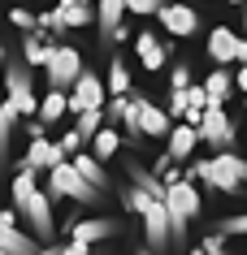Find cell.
<instances>
[{"label":"cell","mask_w":247,"mask_h":255,"mask_svg":"<svg viewBox=\"0 0 247 255\" xmlns=\"http://www.w3.org/2000/svg\"><path fill=\"white\" fill-rule=\"evenodd\" d=\"M9 195H13V212L30 225V238H35V242H48V238H52V234H56L52 199L43 195V186L35 182V173H30V169H17V173H13Z\"/></svg>","instance_id":"6da1fadb"},{"label":"cell","mask_w":247,"mask_h":255,"mask_svg":"<svg viewBox=\"0 0 247 255\" xmlns=\"http://www.w3.org/2000/svg\"><path fill=\"white\" fill-rule=\"evenodd\" d=\"M191 177L208 182L213 195H239L247 169H243V156H239V151H217L213 160H195L191 164ZM191 177H187V182H191Z\"/></svg>","instance_id":"7a4b0ae2"},{"label":"cell","mask_w":247,"mask_h":255,"mask_svg":"<svg viewBox=\"0 0 247 255\" xmlns=\"http://www.w3.org/2000/svg\"><path fill=\"white\" fill-rule=\"evenodd\" d=\"M122 203H126V212H135L139 221H143V234H148V251H165V247H169V221H165L161 199L143 195L139 186H122Z\"/></svg>","instance_id":"3957f363"},{"label":"cell","mask_w":247,"mask_h":255,"mask_svg":"<svg viewBox=\"0 0 247 255\" xmlns=\"http://www.w3.org/2000/svg\"><path fill=\"white\" fill-rule=\"evenodd\" d=\"M161 208H165V221H169V242H182L187 238V225L200 216V190L182 177V182H169L161 195Z\"/></svg>","instance_id":"277c9868"},{"label":"cell","mask_w":247,"mask_h":255,"mask_svg":"<svg viewBox=\"0 0 247 255\" xmlns=\"http://www.w3.org/2000/svg\"><path fill=\"white\" fill-rule=\"evenodd\" d=\"M48 199H69V203H82V208H96L100 203V190H91L87 182L78 177V169L69 160H61V164H52L48 169V190H43Z\"/></svg>","instance_id":"5b68a950"},{"label":"cell","mask_w":247,"mask_h":255,"mask_svg":"<svg viewBox=\"0 0 247 255\" xmlns=\"http://www.w3.org/2000/svg\"><path fill=\"white\" fill-rule=\"evenodd\" d=\"M195 134H200V143H208V147H217V151H234L239 130H234V117L226 113V104H208L204 113H200Z\"/></svg>","instance_id":"8992f818"},{"label":"cell","mask_w":247,"mask_h":255,"mask_svg":"<svg viewBox=\"0 0 247 255\" xmlns=\"http://www.w3.org/2000/svg\"><path fill=\"white\" fill-rule=\"evenodd\" d=\"M104 78L100 74H91V69H82L78 78H74V87L65 91V113H96V108H104Z\"/></svg>","instance_id":"52a82bcc"},{"label":"cell","mask_w":247,"mask_h":255,"mask_svg":"<svg viewBox=\"0 0 247 255\" xmlns=\"http://www.w3.org/2000/svg\"><path fill=\"white\" fill-rule=\"evenodd\" d=\"M82 56H78V48H69V43H56L52 48V61L43 65V74H48V91H69L74 87V78L82 74Z\"/></svg>","instance_id":"ba28073f"},{"label":"cell","mask_w":247,"mask_h":255,"mask_svg":"<svg viewBox=\"0 0 247 255\" xmlns=\"http://www.w3.org/2000/svg\"><path fill=\"white\" fill-rule=\"evenodd\" d=\"M156 22H161L174 39H187L200 30V9L195 4H182V0H165L161 9H156Z\"/></svg>","instance_id":"9c48e42d"},{"label":"cell","mask_w":247,"mask_h":255,"mask_svg":"<svg viewBox=\"0 0 247 255\" xmlns=\"http://www.w3.org/2000/svg\"><path fill=\"white\" fill-rule=\"evenodd\" d=\"M169 126H174V121L165 117V108L135 91V130H139V138H165Z\"/></svg>","instance_id":"30bf717a"},{"label":"cell","mask_w":247,"mask_h":255,"mask_svg":"<svg viewBox=\"0 0 247 255\" xmlns=\"http://www.w3.org/2000/svg\"><path fill=\"white\" fill-rule=\"evenodd\" d=\"M208 56H213V65H239V61H243V39H239V35H234L230 26H213L208 30V48H204Z\"/></svg>","instance_id":"8fae6325"},{"label":"cell","mask_w":247,"mask_h":255,"mask_svg":"<svg viewBox=\"0 0 247 255\" xmlns=\"http://www.w3.org/2000/svg\"><path fill=\"white\" fill-rule=\"evenodd\" d=\"M122 225L113 221V216H91V221H74L69 225V242H82V247H96L104 238H117Z\"/></svg>","instance_id":"7c38bea8"},{"label":"cell","mask_w":247,"mask_h":255,"mask_svg":"<svg viewBox=\"0 0 247 255\" xmlns=\"http://www.w3.org/2000/svg\"><path fill=\"white\" fill-rule=\"evenodd\" d=\"M0 251H9V255H35L39 251V242L17 229V212H0Z\"/></svg>","instance_id":"4fadbf2b"},{"label":"cell","mask_w":247,"mask_h":255,"mask_svg":"<svg viewBox=\"0 0 247 255\" xmlns=\"http://www.w3.org/2000/svg\"><path fill=\"white\" fill-rule=\"evenodd\" d=\"M195 147H200V134H195L191 126L174 121L169 134H165V156H169L174 164H182V160H191V156H195Z\"/></svg>","instance_id":"5bb4252c"},{"label":"cell","mask_w":247,"mask_h":255,"mask_svg":"<svg viewBox=\"0 0 247 255\" xmlns=\"http://www.w3.org/2000/svg\"><path fill=\"white\" fill-rule=\"evenodd\" d=\"M91 13H96V26H100V43L113 48V30L126 22V0H91Z\"/></svg>","instance_id":"9a60e30c"},{"label":"cell","mask_w":247,"mask_h":255,"mask_svg":"<svg viewBox=\"0 0 247 255\" xmlns=\"http://www.w3.org/2000/svg\"><path fill=\"white\" fill-rule=\"evenodd\" d=\"M135 52H139V65L148 69V74L165 69V61H169V48H165L152 30H139V35H135Z\"/></svg>","instance_id":"2e32d148"},{"label":"cell","mask_w":247,"mask_h":255,"mask_svg":"<svg viewBox=\"0 0 247 255\" xmlns=\"http://www.w3.org/2000/svg\"><path fill=\"white\" fill-rule=\"evenodd\" d=\"M65 156H61V147L56 143H48V138H35L26 147V156H22V164L17 169H30V173H39V169H52V164H61Z\"/></svg>","instance_id":"e0dca14e"},{"label":"cell","mask_w":247,"mask_h":255,"mask_svg":"<svg viewBox=\"0 0 247 255\" xmlns=\"http://www.w3.org/2000/svg\"><path fill=\"white\" fill-rule=\"evenodd\" d=\"M52 13L61 17V26H65V30H82V26H91V22H96L91 0H61Z\"/></svg>","instance_id":"ac0fdd59"},{"label":"cell","mask_w":247,"mask_h":255,"mask_svg":"<svg viewBox=\"0 0 247 255\" xmlns=\"http://www.w3.org/2000/svg\"><path fill=\"white\" fill-rule=\"evenodd\" d=\"M61 39H43V35H35V30H30L26 39H22V65L26 69H35V65H48V61H52V48Z\"/></svg>","instance_id":"d6986e66"},{"label":"cell","mask_w":247,"mask_h":255,"mask_svg":"<svg viewBox=\"0 0 247 255\" xmlns=\"http://www.w3.org/2000/svg\"><path fill=\"white\" fill-rule=\"evenodd\" d=\"M69 164L78 169V177H82L91 190H100V195H104V186H109V173H104V164H100V160H91L87 151H74V156H69Z\"/></svg>","instance_id":"ffe728a7"},{"label":"cell","mask_w":247,"mask_h":255,"mask_svg":"<svg viewBox=\"0 0 247 255\" xmlns=\"http://www.w3.org/2000/svg\"><path fill=\"white\" fill-rule=\"evenodd\" d=\"M87 156H91V160H100V164H109L113 156H117V151H122V134H117V130H113V126H100L96 130V138H91V143H87Z\"/></svg>","instance_id":"44dd1931"},{"label":"cell","mask_w":247,"mask_h":255,"mask_svg":"<svg viewBox=\"0 0 247 255\" xmlns=\"http://www.w3.org/2000/svg\"><path fill=\"white\" fill-rule=\"evenodd\" d=\"M61 117H65V91H48L39 104H35V121H39V126H56Z\"/></svg>","instance_id":"7402d4cb"},{"label":"cell","mask_w":247,"mask_h":255,"mask_svg":"<svg viewBox=\"0 0 247 255\" xmlns=\"http://www.w3.org/2000/svg\"><path fill=\"white\" fill-rule=\"evenodd\" d=\"M17 126V108L9 100H0V169H9V138Z\"/></svg>","instance_id":"603a6c76"},{"label":"cell","mask_w":247,"mask_h":255,"mask_svg":"<svg viewBox=\"0 0 247 255\" xmlns=\"http://www.w3.org/2000/svg\"><path fill=\"white\" fill-rule=\"evenodd\" d=\"M200 87H204V95H208V104H226V100H230V91H234V87H230V74H226V69H213V74H208V78L204 82H200Z\"/></svg>","instance_id":"cb8c5ba5"},{"label":"cell","mask_w":247,"mask_h":255,"mask_svg":"<svg viewBox=\"0 0 247 255\" xmlns=\"http://www.w3.org/2000/svg\"><path fill=\"white\" fill-rule=\"evenodd\" d=\"M126 91H135V82H130V69L113 56V65L109 74H104V95H126Z\"/></svg>","instance_id":"d4e9b609"},{"label":"cell","mask_w":247,"mask_h":255,"mask_svg":"<svg viewBox=\"0 0 247 255\" xmlns=\"http://www.w3.org/2000/svg\"><path fill=\"white\" fill-rule=\"evenodd\" d=\"M100 126H104V113H78V126H74V134H78V143L82 147H87V143H91V138H96V130Z\"/></svg>","instance_id":"484cf974"},{"label":"cell","mask_w":247,"mask_h":255,"mask_svg":"<svg viewBox=\"0 0 247 255\" xmlns=\"http://www.w3.org/2000/svg\"><path fill=\"white\" fill-rule=\"evenodd\" d=\"M213 234H221V238H243V234H247V216H239V212H230V216H217Z\"/></svg>","instance_id":"4316f807"},{"label":"cell","mask_w":247,"mask_h":255,"mask_svg":"<svg viewBox=\"0 0 247 255\" xmlns=\"http://www.w3.org/2000/svg\"><path fill=\"white\" fill-rule=\"evenodd\" d=\"M200 251H204V255H239V251L230 247V242L221 238V234H208V238L200 242Z\"/></svg>","instance_id":"83f0119b"},{"label":"cell","mask_w":247,"mask_h":255,"mask_svg":"<svg viewBox=\"0 0 247 255\" xmlns=\"http://www.w3.org/2000/svg\"><path fill=\"white\" fill-rule=\"evenodd\" d=\"M165 0H126V13H139V17H156Z\"/></svg>","instance_id":"f1b7e54d"},{"label":"cell","mask_w":247,"mask_h":255,"mask_svg":"<svg viewBox=\"0 0 247 255\" xmlns=\"http://www.w3.org/2000/svg\"><path fill=\"white\" fill-rule=\"evenodd\" d=\"M35 30H39V35H61V17L56 13H35Z\"/></svg>","instance_id":"f546056e"},{"label":"cell","mask_w":247,"mask_h":255,"mask_svg":"<svg viewBox=\"0 0 247 255\" xmlns=\"http://www.w3.org/2000/svg\"><path fill=\"white\" fill-rule=\"evenodd\" d=\"M9 22H13L17 30H26V35L35 30V13H30V9H9Z\"/></svg>","instance_id":"4dcf8cb0"},{"label":"cell","mask_w":247,"mask_h":255,"mask_svg":"<svg viewBox=\"0 0 247 255\" xmlns=\"http://www.w3.org/2000/svg\"><path fill=\"white\" fill-rule=\"evenodd\" d=\"M187 82H191V69H187V61H182V65L169 69V91H182Z\"/></svg>","instance_id":"1f68e13d"},{"label":"cell","mask_w":247,"mask_h":255,"mask_svg":"<svg viewBox=\"0 0 247 255\" xmlns=\"http://www.w3.org/2000/svg\"><path fill=\"white\" fill-rule=\"evenodd\" d=\"M61 255H91V247H82V242H69V247H61Z\"/></svg>","instance_id":"d6a6232c"},{"label":"cell","mask_w":247,"mask_h":255,"mask_svg":"<svg viewBox=\"0 0 247 255\" xmlns=\"http://www.w3.org/2000/svg\"><path fill=\"white\" fill-rule=\"evenodd\" d=\"M26 134H30V143H35V138H43V126H39V121H35V117L26 121Z\"/></svg>","instance_id":"836d02e7"},{"label":"cell","mask_w":247,"mask_h":255,"mask_svg":"<svg viewBox=\"0 0 247 255\" xmlns=\"http://www.w3.org/2000/svg\"><path fill=\"white\" fill-rule=\"evenodd\" d=\"M35 255H61V247H39Z\"/></svg>","instance_id":"e575fe53"},{"label":"cell","mask_w":247,"mask_h":255,"mask_svg":"<svg viewBox=\"0 0 247 255\" xmlns=\"http://www.w3.org/2000/svg\"><path fill=\"white\" fill-rule=\"evenodd\" d=\"M4 61H9V52H4V48H0V65H4Z\"/></svg>","instance_id":"d590c367"},{"label":"cell","mask_w":247,"mask_h":255,"mask_svg":"<svg viewBox=\"0 0 247 255\" xmlns=\"http://www.w3.org/2000/svg\"><path fill=\"white\" fill-rule=\"evenodd\" d=\"M191 255H204V251H200V247H195V251H191Z\"/></svg>","instance_id":"8d00e7d4"},{"label":"cell","mask_w":247,"mask_h":255,"mask_svg":"<svg viewBox=\"0 0 247 255\" xmlns=\"http://www.w3.org/2000/svg\"><path fill=\"white\" fill-rule=\"evenodd\" d=\"M230 4H243V0H230Z\"/></svg>","instance_id":"74e56055"},{"label":"cell","mask_w":247,"mask_h":255,"mask_svg":"<svg viewBox=\"0 0 247 255\" xmlns=\"http://www.w3.org/2000/svg\"><path fill=\"white\" fill-rule=\"evenodd\" d=\"M135 255H148V251H135Z\"/></svg>","instance_id":"f35d334b"},{"label":"cell","mask_w":247,"mask_h":255,"mask_svg":"<svg viewBox=\"0 0 247 255\" xmlns=\"http://www.w3.org/2000/svg\"><path fill=\"white\" fill-rule=\"evenodd\" d=\"M91 255H96V247H91Z\"/></svg>","instance_id":"ab89813d"},{"label":"cell","mask_w":247,"mask_h":255,"mask_svg":"<svg viewBox=\"0 0 247 255\" xmlns=\"http://www.w3.org/2000/svg\"><path fill=\"white\" fill-rule=\"evenodd\" d=\"M0 255H9V251H0Z\"/></svg>","instance_id":"60d3db41"}]
</instances>
